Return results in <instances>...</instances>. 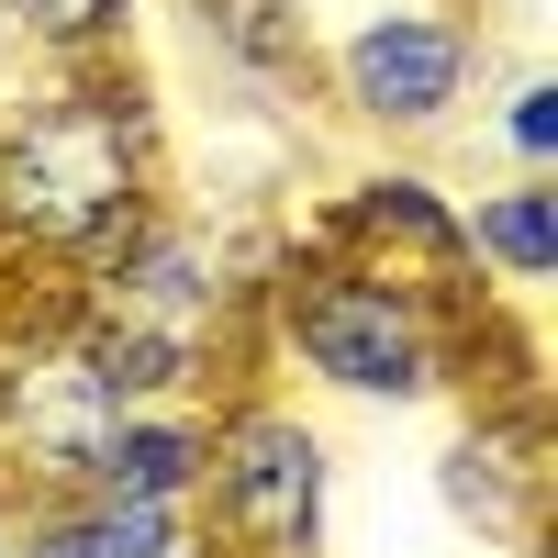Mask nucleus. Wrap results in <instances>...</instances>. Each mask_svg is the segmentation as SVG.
Returning <instances> with one entry per match:
<instances>
[{
    "instance_id": "nucleus-1",
    "label": "nucleus",
    "mask_w": 558,
    "mask_h": 558,
    "mask_svg": "<svg viewBox=\"0 0 558 558\" xmlns=\"http://www.w3.org/2000/svg\"><path fill=\"white\" fill-rule=\"evenodd\" d=\"M146 213H168L157 89L123 57L45 68L0 112V279H89Z\"/></svg>"
},
{
    "instance_id": "nucleus-2",
    "label": "nucleus",
    "mask_w": 558,
    "mask_h": 558,
    "mask_svg": "<svg viewBox=\"0 0 558 558\" xmlns=\"http://www.w3.org/2000/svg\"><path fill=\"white\" fill-rule=\"evenodd\" d=\"M268 357L302 368L313 391L336 402H447V391H481V347H492V313L481 291H413L391 268H357V257H279L268 279Z\"/></svg>"
},
{
    "instance_id": "nucleus-3",
    "label": "nucleus",
    "mask_w": 558,
    "mask_h": 558,
    "mask_svg": "<svg viewBox=\"0 0 558 558\" xmlns=\"http://www.w3.org/2000/svg\"><path fill=\"white\" fill-rule=\"evenodd\" d=\"M191 536L213 558H324L336 547V447L291 391L235 380L202 402Z\"/></svg>"
},
{
    "instance_id": "nucleus-4",
    "label": "nucleus",
    "mask_w": 558,
    "mask_h": 558,
    "mask_svg": "<svg viewBox=\"0 0 558 558\" xmlns=\"http://www.w3.org/2000/svg\"><path fill=\"white\" fill-rule=\"evenodd\" d=\"M123 413L134 402H112V380L68 336V302H34V313L0 324V470L23 481V502L89 492V470H101Z\"/></svg>"
},
{
    "instance_id": "nucleus-5",
    "label": "nucleus",
    "mask_w": 558,
    "mask_h": 558,
    "mask_svg": "<svg viewBox=\"0 0 558 558\" xmlns=\"http://www.w3.org/2000/svg\"><path fill=\"white\" fill-rule=\"evenodd\" d=\"M481 57H492V23L436 12V0H391V12L347 23L313 68H324V89H336L347 123H368V134H391V146H413V134H447L458 112H470Z\"/></svg>"
},
{
    "instance_id": "nucleus-6",
    "label": "nucleus",
    "mask_w": 558,
    "mask_h": 558,
    "mask_svg": "<svg viewBox=\"0 0 558 558\" xmlns=\"http://www.w3.org/2000/svg\"><path fill=\"white\" fill-rule=\"evenodd\" d=\"M436 492L458 525H481L492 547H547L558 525V458H547V391H502L481 402L470 425H458V447L436 458Z\"/></svg>"
},
{
    "instance_id": "nucleus-7",
    "label": "nucleus",
    "mask_w": 558,
    "mask_h": 558,
    "mask_svg": "<svg viewBox=\"0 0 558 558\" xmlns=\"http://www.w3.org/2000/svg\"><path fill=\"white\" fill-rule=\"evenodd\" d=\"M291 257H357V268H391L413 291H481L470 279V246H458V202L436 191L425 168H357L336 179V202H324V235L291 246Z\"/></svg>"
},
{
    "instance_id": "nucleus-8",
    "label": "nucleus",
    "mask_w": 558,
    "mask_h": 558,
    "mask_svg": "<svg viewBox=\"0 0 558 558\" xmlns=\"http://www.w3.org/2000/svg\"><path fill=\"white\" fill-rule=\"evenodd\" d=\"M202 34V57L246 89H313V0H179Z\"/></svg>"
},
{
    "instance_id": "nucleus-9",
    "label": "nucleus",
    "mask_w": 558,
    "mask_h": 558,
    "mask_svg": "<svg viewBox=\"0 0 558 558\" xmlns=\"http://www.w3.org/2000/svg\"><path fill=\"white\" fill-rule=\"evenodd\" d=\"M458 246H470V279H492V291L536 302L558 279V191L547 179H502V191H481L470 213H458Z\"/></svg>"
},
{
    "instance_id": "nucleus-10",
    "label": "nucleus",
    "mask_w": 558,
    "mask_h": 558,
    "mask_svg": "<svg viewBox=\"0 0 558 558\" xmlns=\"http://www.w3.org/2000/svg\"><path fill=\"white\" fill-rule=\"evenodd\" d=\"M89 492L191 514V492H202V402H134L112 425V447H101V470H89Z\"/></svg>"
},
{
    "instance_id": "nucleus-11",
    "label": "nucleus",
    "mask_w": 558,
    "mask_h": 558,
    "mask_svg": "<svg viewBox=\"0 0 558 558\" xmlns=\"http://www.w3.org/2000/svg\"><path fill=\"white\" fill-rule=\"evenodd\" d=\"M0 45L34 68H101L134 45V0H0Z\"/></svg>"
},
{
    "instance_id": "nucleus-12",
    "label": "nucleus",
    "mask_w": 558,
    "mask_h": 558,
    "mask_svg": "<svg viewBox=\"0 0 558 558\" xmlns=\"http://www.w3.org/2000/svg\"><path fill=\"white\" fill-rule=\"evenodd\" d=\"M492 134L514 146L525 179H547V168H558V78H514V89H502V112H492Z\"/></svg>"
},
{
    "instance_id": "nucleus-13",
    "label": "nucleus",
    "mask_w": 558,
    "mask_h": 558,
    "mask_svg": "<svg viewBox=\"0 0 558 558\" xmlns=\"http://www.w3.org/2000/svg\"><path fill=\"white\" fill-rule=\"evenodd\" d=\"M436 12H470V23H481V12H492V0H436Z\"/></svg>"
},
{
    "instance_id": "nucleus-14",
    "label": "nucleus",
    "mask_w": 558,
    "mask_h": 558,
    "mask_svg": "<svg viewBox=\"0 0 558 558\" xmlns=\"http://www.w3.org/2000/svg\"><path fill=\"white\" fill-rule=\"evenodd\" d=\"M168 558H213V547H202V536H191V547H168Z\"/></svg>"
},
{
    "instance_id": "nucleus-15",
    "label": "nucleus",
    "mask_w": 558,
    "mask_h": 558,
    "mask_svg": "<svg viewBox=\"0 0 558 558\" xmlns=\"http://www.w3.org/2000/svg\"><path fill=\"white\" fill-rule=\"evenodd\" d=\"M0 558H12V514H0Z\"/></svg>"
},
{
    "instance_id": "nucleus-16",
    "label": "nucleus",
    "mask_w": 558,
    "mask_h": 558,
    "mask_svg": "<svg viewBox=\"0 0 558 558\" xmlns=\"http://www.w3.org/2000/svg\"><path fill=\"white\" fill-rule=\"evenodd\" d=\"M536 558H547V547H536Z\"/></svg>"
}]
</instances>
